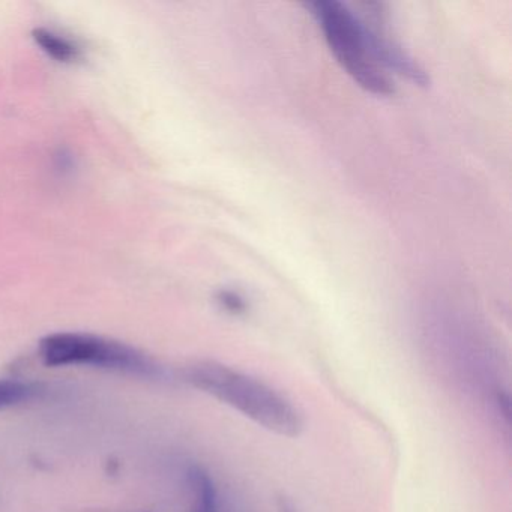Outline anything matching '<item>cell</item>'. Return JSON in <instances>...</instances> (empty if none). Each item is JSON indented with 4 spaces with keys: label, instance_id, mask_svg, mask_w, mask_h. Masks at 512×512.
Masks as SVG:
<instances>
[{
    "label": "cell",
    "instance_id": "3",
    "mask_svg": "<svg viewBox=\"0 0 512 512\" xmlns=\"http://www.w3.org/2000/svg\"><path fill=\"white\" fill-rule=\"evenodd\" d=\"M310 8L343 70L371 94L379 97L394 94L391 80L371 52L365 23L338 0H319L310 4Z\"/></svg>",
    "mask_w": 512,
    "mask_h": 512
},
{
    "label": "cell",
    "instance_id": "2",
    "mask_svg": "<svg viewBox=\"0 0 512 512\" xmlns=\"http://www.w3.org/2000/svg\"><path fill=\"white\" fill-rule=\"evenodd\" d=\"M46 367H97L130 374L140 379L163 380L166 371L142 350L101 335L85 332H56L46 335L38 346Z\"/></svg>",
    "mask_w": 512,
    "mask_h": 512
},
{
    "label": "cell",
    "instance_id": "9",
    "mask_svg": "<svg viewBox=\"0 0 512 512\" xmlns=\"http://www.w3.org/2000/svg\"><path fill=\"white\" fill-rule=\"evenodd\" d=\"M278 509H280V512H295V508H293L292 503H290L289 500L284 499V497H281V499L278 500Z\"/></svg>",
    "mask_w": 512,
    "mask_h": 512
},
{
    "label": "cell",
    "instance_id": "8",
    "mask_svg": "<svg viewBox=\"0 0 512 512\" xmlns=\"http://www.w3.org/2000/svg\"><path fill=\"white\" fill-rule=\"evenodd\" d=\"M497 403H499L503 416L509 421V418H511V403H509L508 395L500 394L499 397H497Z\"/></svg>",
    "mask_w": 512,
    "mask_h": 512
},
{
    "label": "cell",
    "instance_id": "10",
    "mask_svg": "<svg viewBox=\"0 0 512 512\" xmlns=\"http://www.w3.org/2000/svg\"><path fill=\"white\" fill-rule=\"evenodd\" d=\"M137 512H154V509H142V511Z\"/></svg>",
    "mask_w": 512,
    "mask_h": 512
},
{
    "label": "cell",
    "instance_id": "1",
    "mask_svg": "<svg viewBox=\"0 0 512 512\" xmlns=\"http://www.w3.org/2000/svg\"><path fill=\"white\" fill-rule=\"evenodd\" d=\"M182 382L233 407L271 433L298 437L304 419L295 406L266 383L215 361H197L182 368Z\"/></svg>",
    "mask_w": 512,
    "mask_h": 512
},
{
    "label": "cell",
    "instance_id": "7",
    "mask_svg": "<svg viewBox=\"0 0 512 512\" xmlns=\"http://www.w3.org/2000/svg\"><path fill=\"white\" fill-rule=\"evenodd\" d=\"M218 304L232 314H242L247 310L244 298L238 293L230 292V290H221L217 296Z\"/></svg>",
    "mask_w": 512,
    "mask_h": 512
},
{
    "label": "cell",
    "instance_id": "5",
    "mask_svg": "<svg viewBox=\"0 0 512 512\" xmlns=\"http://www.w3.org/2000/svg\"><path fill=\"white\" fill-rule=\"evenodd\" d=\"M188 484L193 491L191 512H218V493L214 479L202 467L194 466L188 470Z\"/></svg>",
    "mask_w": 512,
    "mask_h": 512
},
{
    "label": "cell",
    "instance_id": "6",
    "mask_svg": "<svg viewBox=\"0 0 512 512\" xmlns=\"http://www.w3.org/2000/svg\"><path fill=\"white\" fill-rule=\"evenodd\" d=\"M32 38L44 53L62 64H71L80 58V49L76 43L46 28L32 31Z\"/></svg>",
    "mask_w": 512,
    "mask_h": 512
},
{
    "label": "cell",
    "instance_id": "4",
    "mask_svg": "<svg viewBox=\"0 0 512 512\" xmlns=\"http://www.w3.org/2000/svg\"><path fill=\"white\" fill-rule=\"evenodd\" d=\"M47 386L41 382L20 379H0V410L38 400L46 395Z\"/></svg>",
    "mask_w": 512,
    "mask_h": 512
}]
</instances>
